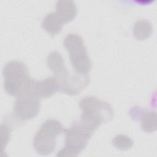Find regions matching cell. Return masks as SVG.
<instances>
[{
    "mask_svg": "<svg viewBox=\"0 0 157 157\" xmlns=\"http://www.w3.org/2000/svg\"><path fill=\"white\" fill-rule=\"evenodd\" d=\"M48 67L57 80L59 91L70 96L80 94L90 83L89 74H81L75 71L70 73L67 69L64 59L58 51L51 52L47 58Z\"/></svg>",
    "mask_w": 157,
    "mask_h": 157,
    "instance_id": "1",
    "label": "cell"
},
{
    "mask_svg": "<svg viewBox=\"0 0 157 157\" xmlns=\"http://www.w3.org/2000/svg\"><path fill=\"white\" fill-rule=\"evenodd\" d=\"M4 88L10 96L20 97L33 90L35 80L29 75L27 66L19 61H10L2 69Z\"/></svg>",
    "mask_w": 157,
    "mask_h": 157,
    "instance_id": "2",
    "label": "cell"
},
{
    "mask_svg": "<svg viewBox=\"0 0 157 157\" xmlns=\"http://www.w3.org/2000/svg\"><path fill=\"white\" fill-rule=\"evenodd\" d=\"M98 129L94 125L82 120L72 123L65 129V145L56 156H77L86 147L89 140Z\"/></svg>",
    "mask_w": 157,
    "mask_h": 157,
    "instance_id": "3",
    "label": "cell"
},
{
    "mask_svg": "<svg viewBox=\"0 0 157 157\" xmlns=\"http://www.w3.org/2000/svg\"><path fill=\"white\" fill-rule=\"evenodd\" d=\"M79 107L82 110L80 119L97 128L111 121L113 117V110L110 104L96 96L83 98L79 102Z\"/></svg>",
    "mask_w": 157,
    "mask_h": 157,
    "instance_id": "4",
    "label": "cell"
},
{
    "mask_svg": "<svg viewBox=\"0 0 157 157\" xmlns=\"http://www.w3.org/2000/svg\"><path fill=\"white\" fill-rule=\"evenodd\" d=\"M65 131L61 123L55 119L46 120L36 132L33 146L40 155L51 154L55 149L57 136Z\"/></svg>",
    "mask_w": 157,
    "mask_h": 157,
    "instance_id": "5",
    "label": "cell"
},
{
    "mask_svg": "<svg viewBox=\"0 0 157 157\" xmlns=\"http://www.w3.org/2000/svg\"><path fill=\"white\" fill-rule=\"evenodd\" d=\"M63 45L74 71L81 74H89L92 63L82 37L77 33H69L64 37Z\"/></svg>",
    "mask_w": 157,
    "mask_h": 157,
    "instance_id": "6",
    "label": "cell"
},
{
    "mask_svg": "<svg viewBox=\"0 0 157 157\" xmlns=\"http://www.w3.org/2000/svg\"><path fill=\"white\" fill-rule=\"evenodd\" d=\"M40 107V99L34 91L17 98L14 102L13 112L20 121L29 120L36 117Z\"/></svg>",
    "mask_w": 157,
    "mask_h": 157,
    "instance_id": "7",
    "label": "cell"
},
{
    "mask_svg": "<svg viewBox=\"0 0 157 157\" xmlns=\"http://www.w3.org/2000/svg\"><path fill=\"white\" fill-rule=\"evenodd\" d=\"M34 91L40 99L48 98L59 91V85L57 80L52 76L40 81L36 80Z\"/></svg>",
    "mask_w": 157,
    "mask_h": 157,
    "instance_id": "8",
    "label": "cell"
},
{
    "mask_svg": "<svg viewBox=\"0 0 157 157\" xmlns=\"http://www.w3.org/2000/svg\"><path fill=\"white\" fill-rule=\"evenodd\" d=\"M64 24L72 21L77 13V9L74 1L71 0H60L56 3L55 12Z\"/></svg>",
    "mask_w": 157,
    "mask_h": 157,
    "instance_id": "9",
    "label": "cell"
},
{
    "mask_svg": "<svg viewBox=\"0 0 157 157\" xmlns=\"http://www.w3.org/2000/svg\"><path fill=\"white\" fill-rule=\"evenodd\" d=\"M137 120H140L141 129L146 132H153L156 129V113L155 111H146L136 106Z\"/></svg>",
    "mask_w": 157,
    "mask_h": 157,
    "instance_id": "10",
    "label": "cell"
},
{
    "mask_svg": "<svg viewBox=\"0 0 157 157\" xmlns=\"http://www.w3.org/2000/svg\"><path fill=\"white\" fill-rule=\"evenodd\" d=\"M64 24L55 12L47 13L42 21V28L48 34L54 36L61 31Z\"/></svg>",
    "mask_w": 157,
    "mask_h": 157,
    "instance_id": "11",
    "label": "cell"
},
{
    "mask_svg": "<svg viewBox=\"0 0 157 157\" xmlns=\"http://www.w3.org/2000/svg\"><path fill=\"white\" fill-rule=\"evenodd\" d=\"M153 33V26L147 20H137L133 26V34L139 40H143L148 38Z\"/></svg>",
    "mask_w": 157,
    "mask_h": 157,
    "instance_id": "12",
    "label": "cell"
},
{
    "mask_svg": "<svg viewBox=\"0 0 157 157\" xmlns=\"http://www.w3.org/2000/svg\"><path fill=\"white\" fill-rule=\"evenodd\" d=\"M113 145L121 151L128 150L131 148L134 144V141L129 136L125 134H118L112 139Z\"/></svg>",
    "mask_w": 157,
    "mask_h": 157,
    "instance_id": "13",
    "label": "cell"
}]
</instances>
